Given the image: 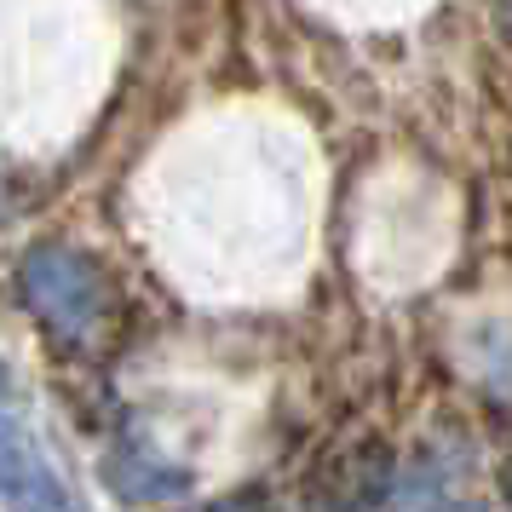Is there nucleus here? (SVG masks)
I'll return each mask as SVG.
<instances>
[{
	"label": "nucleus",
	"instance_id": "1",
	"mask_svg": "<svg viewBox=\"0 0 512 512\" xmlns=\"http://www.w3.org/2000/svg\"><path fill=\"white\" fill-rule=\"evenodd\" d=\"M18 294L70 346L98 340L104 323H110V282L98 271V259L75 254V248H58V242L24 254V265H18Z\"/></svg>",
	"mask_w": 512,
	"mask_h": 512
},
{
	"label": "nucleus",
	"instance_id": "2",
	"mask_svg": "<svg viewBox=\"0 0 512 512\" xmlns=\"http://www.w3.org/2000/svg\"><path fill=\"white\" fill-rule=\"evenodd\" d=\"M0 507L6 512H75L70 484L18 420H0Z\"/></svg>",
	"mask_w": 512,
	"mask_h": 512
},
{
	"label": "nucleus",
	"instance_id": "3",
	"mask_svg": "<svg viewBox=\"0 0 512 512\" xmlns=\"http://www.w3.org/2000/svg\"><path fill=\"white\" fill-rule=\"evenodd\" d=\"M98 472H104V484L116 489V501H133V507H162V501H179L190 489L185 466H173L156 443L133 438V432L104 449Z\"/></svg>",
	"mask_w": 512,
	"mask_h": 512
},
{
	"label": "nucleus",
	"instance_id": "4",
	"mask_svg": "<svg viewBox=\"0 0 512 512\" xmlns=\"http://www.w3.org/2000/svg\"><path fill=\"white\" fill-rule=\"evenodd\" d=\"M208 512H277V501L259 495V489H242V495H231V501H219V507H208Z\"/></svg>",
	"mask_w": 512,
	"mask_h": 512
},
{
	"label": "nucleus",
	"instance_id": "5",
	"mask_svg": "<svg viewBox=\"0 0 512 512\" xmlns=\"http://www.w3.org/2000/svg\"><path fill=\"white\" fill-rule=\"evenodd\" d=\"M12 403H18V397H12V374L0 363V420H12Z\"/></svg>",
	"mask_w": 512,
	"mask_h": 512
}]
</instances>
